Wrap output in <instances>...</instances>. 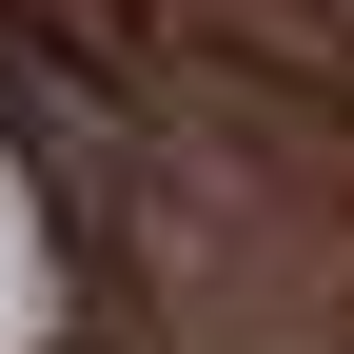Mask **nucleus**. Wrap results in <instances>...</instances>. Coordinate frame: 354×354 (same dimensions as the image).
<instances>
[{
	"label": "nucleus",
	"mask_w": 354,
	"mask_h": 354,
	"mask_svg": "<svg viewBox=\"0 0 354 354\" xmlns=\"http://www.w3.org/2000/svg\"><path fill=\"white\" fill-rule=\"evenodd\" d=\"M39 335V216H20V177H0V354Z\"/></svg>",
	"instance_id": "1"
}]
</instances>
